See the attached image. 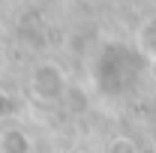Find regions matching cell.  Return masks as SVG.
Segmentation results:
<instances>
[{
  "instance_id": "cell-4",
  "label": "cell",
  "mask_w": 156,
  "mask_h": 153,
  "mask_svg": "<svg viewBox=\"0 0 156 153\" xmlns=\"http://www.w3.org/2000/svg\"><path fill=\"white\" fill-rule=\"evenodd\" d=\"M105 153H138V147H135V141H132V138L120 135V138H114V141L108 144V150H105Z\"/></svg>"
},
{
  "instance_id": "cell-5",
  "label": "cell",
  "mask_w": 156,
  "mask_h": 153,
  "mask_svg": "<svg viewBox=\"0 0 156 153\" xmlns=\"http://www.w3.org/2000/svg\"><path fill=\"white\" fill-rule=\"evenodd\" d=\"M93 3H96V0H93Z\"/></svg>"
},
{
  "instance_id": "cell-2",
  "label": "cell",
  "mask_w": 156,
  "mask_h": 153,
  "mask_svg": "<svg viewBox=\"0 0 156 153\" xmlns=\"http://www.w3.org/2000/svg\"><path fill=\"white\" fill-rule=\"evenodd\" d=\"M63 105H66L69 114H84V111H87V93L78 90L75 84H69L66 93H63Z\"/></svg>"
},
{
  "instance_id": "cell-3",
  "label": "cell",
  "mask_w": 156,
  "mask_h": 153,
  "mask_svg": "<svg viewBox=\"0 0 156 153\" xmlns=\"http://www.w3.org/2000/svg\"><path fill=\"white\" fill-rule=\"evenodd\" d=\"M3 153H30V138L18 129L3 132Z\"/></svg>"
},
{
  "instance_id": "cell-1",
  "label": "cell",
  "mask_w": 156,
  "mask_h": 153,
  "mask_svg": "<svg viewBox=\"0 0 156 153\" xmlns=\"http://www.w3.org/2000/svg\"><path fill=\"white\" fill-rule=\"evenodd\" d=\"M69 81L63 78V69L54 66V63H39L33 69V78H30V93L36 96L39 102H63V93H66Z\"/></svg>"
}]
</instances>
